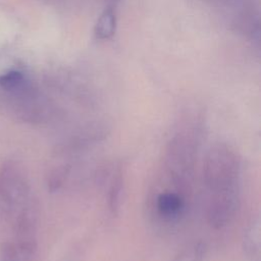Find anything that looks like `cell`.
I'll list each match as a JSON object with an SVG mask.
<instances>
[{
	"label": "cell",
	"instance_id": "cell-1",
	"mask_svg": "<svg viewBox=\"0 0 261 261\" xmlns=\"http://www.w3.org/2000/svg\"><path fill=\"white\" fill-rule=\"evenodd\" d=\"M242 174L241 157L226 143L212 145L203 162V181L210 195L240 192Z\"/></svg>",
	"mask_w": 261,
	"mask_h": 261
},
{
	"label": "cell",
	"instance_id": "cell-2",
	"mask_svg": "<svg viewBox=\"0 0 261 261\" xmlns=\"http://www.w3.org/2000/svg\"><path fill=\"white\" fill-rule=\"evenodd\" d=\"M189 194L169 188L155 187L151 201L153 218L164 229L180 223L188 208Z\"/></svg>",
	"mask_w": 261,
	"mask_h": 261
},
{
	"label": "cell",
	"instance_id": "cell-3",
	"mask_svg": "<svg viewBox=\"0 0 261 261\" xmlns=\"http://www.w3.org/2000/svg\"><path fill=\"white\" fill-rule=\"evenodd\" d=\"M240 208V192L211 195L207 199L206 218L209 225L220 229L230 224Z\"/></svg>",
	"mask_w": 261,
	"mask_h": 261
},
{
	"label": "cell",
	"instance_id": "cell-4",
	"mask_svg": "<svg viewBox=\"0 0 261 261\" xmlns=\"http://www.w3.org/2000/svg\"><path fill=\"white\" fill-rule=\"evenodd\" d=\"M104 126L105 125L93 124L75 130L59 145L58 152L61 154H72L81 152V150L86 149L93 144H97L104 140L109 134V130Z\"/></svg>",
	"mask_w": 261,
	"mask_h": 261
},
{
	"label": "cell",
	"instance_id": "cell-5",
	"mask_svg": "<svg viewBox=\"0 0 261 261\" xmlns=\"http://www.w3.org/2000/svg\"><path fill=\"white\" fill-rule=\"evenodd\" d=\"M37 239H10L1 244L0 261H36Z\"/></svg>",
	"mask_w": 261,
	"mask_h": 261
},
{
	"label": "cell",
	"instance_id": "cell-6",
	"mask_svg": "<svg viewBox=\"0 0 261 261\" xmlns=\"http://www.w3.org/2000/svg\"><path fill=\"white\" fill-rule=\"evenodd\" d=\"M243 248L246 256L251 261L260 260L261 226L258 217L253 219L245 229L243 236Z\"/></svg>",
	"mask_w": 261,
	"mask_h": 261
},
{
	"label": "cell",
	"instance_id": "cell-7",
	"mask_svg": "<svg viewBox=\"0 0 261 261\" xmlns=\"http://www.w3.org/2000/svg\"><path fill=\"white\" fill-rule=\"evenodd\" d=\"M110 175L111 176L109 178V186L107 191V205L109 211L113 215H116L118 214L121 205L124 187V175L121 167H116V169Z\"/></svg>",
	"mask_w": 261,
	"mask_h": 261
},
{
	"label": "cell",
	"instance_id": "cell-8",
	"mask_svg": "<svg viewBox=\"0 0 261 261\" xmlns=\"http://www.w3.org/2000/svg\"><path fill=\"white\" fill-rule=\"evenodd\" d=\"M116 29V16L111 8H106L99 15L94 33L96 38L100 40H105L112 37Z\"/></svg>",
	"mask_w": 261,
	"mask_h": 261
},
{
	"label": "cell",
	"instance_id": "cell-9",
	"mask_svg": "<svg viewBox=\"0 0 261 261\" xmlns=\"http://www.w3.org/2000/svg\"><path fill=\"white\" fill-rule=\"evenodd\" d=\"M207 251L208 247L205 242L193 241L182 247L172 261H204Z\"/></svg>",
	"mask_w": 261,
	"mask_h": 261
},
{
	"label": "cell",
	"instance_id": "cell-10",
	"mask_svg": "<svg viewBox=\"0 0 261 261\" xmlns=\"http://www.w3.org/2000/svg\"><path fill=\"white\" fill-rule=\"evenodd\" d=\"M71 170V165L62 163L52 167L47 174V187L50 192H56L65 184Z\"/></svg>",
	"mask_w": 261,
	"mask_h": 261
},
{
	"label": "cell",
	"instance_id": "cell-11",
	"mask_svg": "<svg viewBox=\"0 0 261 261\" xmlns=\"http://www.w3.org/2000/svg\"><path fill=\"white\" fill-rule=\"evenodd\" d=\"M23 85L24 76L20 71L10 70L0 75V87L6 91H19Z\"/></svg>",
	"mask_w": 261,
	"mask_h": 261
}]
</instances>
